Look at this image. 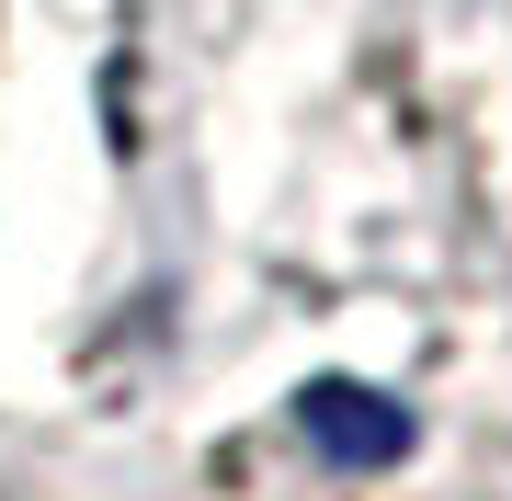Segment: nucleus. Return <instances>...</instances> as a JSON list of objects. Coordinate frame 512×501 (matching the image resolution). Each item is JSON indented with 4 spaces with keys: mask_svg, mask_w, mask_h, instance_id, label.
<instances>
[{
    "mask_svg": "<svg viewBox=\"0 0 512 501\" xmlns=\"http://www.w3.org/2000/svg\"><path fill=\"white\" fill-rule=\"evenodd\" d=\"M296 433H308L330 467H387V456H410V410L376 399V388H342V376H319V388L296 399Z\"/></svg>",
    "mask_w": 512,
    "mask_h": 501,
    "instance_id": "f257e3e1",
    "label": "nucleus"
}]
</instances>
